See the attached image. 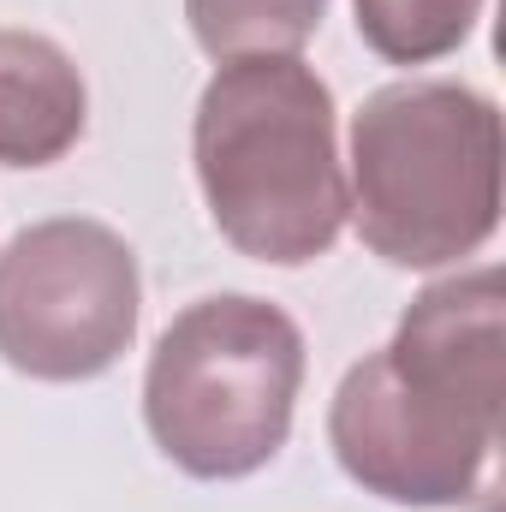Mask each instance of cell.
I'll use <instances>...</instances> for the list:
<instances>
[{"label": "cell", "mask_w": 506, "mask_h": 512, "mask_svg": "<svg viewBox=\"0 0 506 512\" xmlns=\"http://www.w3.org/2000/svg\"><path fill=\"white\" fill-rule=\"evenodd\" d=\"M90 90L72 54L36 30H0V167H48L78 149Z\"/></svg>", "instance_id": "obj_6"}, {"label": "cell", "mask_w": 506, "mask_h": 512, "mask_svg": "<svg viewBox=\"0 0 506 512\" xmlns=\"http://www.w3.org/2000/svg\"><path fill=\"white\" fill-rule=\"evenodd\" d=\"M298 387V322L268 298L215 292L179 310L155 340L143 376V423L179 471L203 483H233L286 447Z\"/></svg>", "instance_id": "obj_4"}, {"label": "cell", "mask_w": 506, "mask_h": 512, "mask_svg": "<svg viewBox=\"0 0 506 512\" xmlns=\"http://www.w3.org/2000/svg\"><path fill=\"white\" fill-rule=\"evenodd\" d=\"M352 221L393 268H447L501 227V108L453 78L376 90L352 114Z\"/></svg>", "instance_id": "obj_3"}, {"label": "cell", "mask_w": 506, "mask_h": 512, "mask_svg": "<svg viewBox=\"0 0 506 512\" xmlns=\"http://www.w3.org/2000/svg\"><path fill=\"white\" fill-rule=\"evenodd\" d=\"M352 12L387 66H429L471 42L483 0H352Z\"/></svg>", "instance_id": "obj_7"}, {"label": "cell", "mask_w": 506, "mask_h": 512, "mask_svg": "<svg viewBox=\"0 0 506 512\" xmlns=\"http://www.w3.org/2000/svg\"><path fill=\"white\" fill-rule=\"evenodd\" d=\"M501 268L435 280L393 340L358 358L328 405L340 471L393 507H465L501 447L506 328Z\"/></svg>", "instance_id": "obj_1"}, {"label": "cell", "mask_w": 506, "mask_h": 512, "mask_svg": "<svg viewBox=\"0 0 506 512\" xmlns=\"http://www.w3.org/2000/svg\"><path fill=\"white\" fill-rule=\"evenodd\" d=\"M197 185L209 221L251 262L304 268L334 251L352 197L340 167L334 90L298 54H239L203 84Z\"/></svg>", "instance_id": "obj_2"}, {"label": "cell", "mask_w": 506, "mask_h": 512, "mask_svg": "<svg viewBox=\"0 0 506 512\" xmlns=\"http://www.w3.org/2000/svg\"><path fill=\"white\" fill-rule=\"evenodd\" d=\"M322 12H328V0H185L191 36L215 60H239V54H298L316 36Z\"/></svg>", "instance_id": "obj_8"}, {"label": "cell", "mask_w": 506, "mask_h": 512, "mask_svg": "<svg viewBox=\"0 0 506 512\" xmlns=\"http://www.w3.org/2000/svg\"><path fill=\"white\" fill-rule=\"evenodd\" d=\"M137 310V256L102 221L54 215L0 251V358L30 382L114 370L137 334Z\"/></svg>", "instance_id": "obj_5"}]
</instances>
